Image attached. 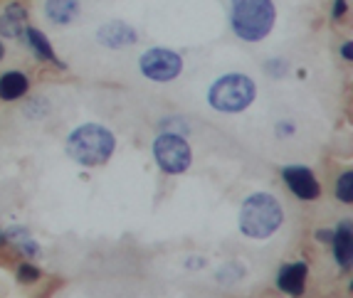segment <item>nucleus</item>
Here are the masks:
<instances>
[{"instance_id":"nucleus-20","label":"nucleus","mask_w":353,"mask_h":298,"mask_svg":"<svg viewBox=\"0 0 353 298\" xmlns=\"http://www.w3.org/2000/svg\"><path fill=\"white\" fill-rule=\"evenodd\" d=\"M6 242H8V240H6V234H3V232H0V246H3V244H6Z\"/></svg>"},{"instance_id":"nucleus-17","label":"nucleus","mask_w":353,"mask_h":298,"mask_svg":"<svg viewBox=\"0 0 353 298\" xmlns=\"http://www.w3.org/2000/svg\"><path fill=\"white\" fill-rule=\"evenodd\" d=\"M346 12V0H336V6H334V18L339 20Z\"/></svg>"},{"instance_id":"nucleus-19","label":"nucleus","mask_w":353,"mask_h":298,"mask_svg":"<svg viewBox=\"0 0 353 298\" xmlns=\"http://www.w3.org/2000/svg\"><path fill=\"white\" fill-rule=\"evenodd\" d=\"M331 237H334V234L326 232V229H321V232H316V240H321V242H329Z\"/></svg>"},{"instance_id":"nucleus-10","label":"nucleus","mask_w":353,"mask_h":298,"mask_svg":"<svg viewBox=\"0 0 353 298\" xmlns=\"http://www.w3.org/2000/svg\"><path fill=\"white\" fill-rule=\"evenodd\" d=\"M101 45L112 47V50H119V47H126V45H134L136 42V32L129 28L126 23H109L97 32Z\"/></svg>"},{"instance_id":"nucleus-8","label":"nucleus","mask_w":353,"mask_h":298,"mask_svg":"<svg viewBox=\"0 0 353 298\" xmlns=\"http://www.w3.org/2000/svg\"><path fill=\"white\" fill-rule=\"evenodd\" d=\"M25 28H28V10L20 3H10L6 12L0 15V35L15 40V37L25 35Z\"/></svg>"},{"instance_id":"nucleus-9","label":"nucleus","mask_w":353,"mask_h":298,"mask_svg":"<svg viewBox=\"0 0 353 298\" xmlns=\"http://www.w3.org/2000/svg\"><path fill=\"white\" fill-rule=\"evenodd\" d=\"M306 274H309V269H306L304 262H292V264H284L282 271H279V288L287 293H294V296H299L301 291H304L306 286Z\"/></svg>"},{"instance_id":"nucleus-12","label":"nucleus","mask_w":353,"mask_h":298,"mask_svg":"<svg viewBox=\"0 0 353 298\" xmlns=\"http://www.w3.org/2000/svg\"><path fill=\"white\" fill-rule=\"evenodd\" d=\"M45 15L54 25H70L79 15V3L77 0H48Z\"/></svg>"},{"instance_id":"nucleus-21","label":"nucleus","mask_w":353,"mask_h":298,"mask_svg":"<svg viewBox=\"0 0 353 298\" xmlns=\"http://www.w3.org/2000/svg\"><path fill=\"white\" fill-rule=\"evenodd\" d=\"M3 54H6V47L0 45V59H3Z\"/></svg>"},{"instance_id":"nucleus-13","label":"nucleus","mask_w":353,"mask_h":298,"mask_svg":"<svg viewBox=\"0 0 353 298\" xmlns=\"http://www.w3.org/2000/svg\"><path fill=\"white\" fill-rule=\"evenodd\" d=\"M25 92H28V76L25 74H20V72H8V74L0 76V99H6V101L20 99Z\"/></svg>"},{"instance_id":"nucleus-15","label":"nucleus","mask_w":353,"mask_h":298,"mask_svg":"<svg viewBox=\"0 0 353 298\" xmlns=\"http://www.w3.org/2000/svg\"><path fill=\"white\" fill-rule=\"evenodd\" d=\"M336 198L341 200V202H353V173L351 170H346L341 178H339V182H336Z\"/></svg>"},{"instance_id":"nucleus-5","label":"nucleus","mask_w":353,"mask_h":298,"mask_svg":"<svg viewBox=\"0 0 353 298\" xmlns=\"http://www.w3.org/2000/svg\"><path fill=\"white\" fill-rule=\"evenodd\" d=\"M153 156H156V163L161 165V170L171 173V175H181L190 168V160H193V153L190 146L185 143V138L176 134H163L156 138L153 143Z\"/></svg>"},{"instance_id":"nucleus-1","label":"nucleus","mask_w":353,"mask_h":298,"mask_svg":"<svg viewBox=\"0 0 353 298\" xmlns=\"http://www.w3.org/2000/svg\"><path fill=\"white\" fill-rule=\"evenodd\" d=\"M114 148H117V138L112 131H106L99 123H84L77 126L70 136H67V156L77 160L79 165L87 168H97L104 165L112 158Z\"/></svg>"},{"instance_id":"nucleus-14","label":"nucleus","mask_w":353,"mask_h":298,"mask_svg":"<svg viewBox=\"0 0 353 298\" xmlns=\"http://www.w3.org/2000/svg\"><path fill=\"white\" fill-rule=\"evenodd\" d=\"M25 37H28V42H30V47L35 50V54L40 59H48V62H52V65H57V67H65L62 62L57 59V54H54V50H52V45H50V40L45 35H42L40 30H35V28H25Z\"/></svg>"},{"instance_id":"nucleus-18","label":"nucleus","mask_w":353,"mask_h":298,"mask_svg":"<svg viewBox=\"0 0 353 298\" xmlns=\"http://www.w3.org/2000/svg\"><path fill=\"white\" fill-rule=\"evenodd\" d=\"M351 47H353L351 42H346V45L341 47V54H343V57L348 59V62H351V59H353V52H351Z\"/></svg>"},{"instance_id":"nucleus-4","label":"nucleus","mask_w":353,"mask_h":298,"mask_svg":"<svg viewBox=\"0 0 353 298\" xmlns=\"http://www.w3.org/2000/svg\"><path fill=\"white\" fill-rule=\"evenodd\" d=\"M254 94H257V89H254V82L250 76L225 74L210 87L208 101H210V106L215 111L237 114V111H245L252 104Z\"/></svg>"},{"instance_id":"nucleus-3","label":"nucleus","mask_w":353,"mask_h":298,"mask_svg":"<svg viewBox=\"0 0 353 298\" xmlns=\"http://www.w3.org/2000/svg\"><path fill=\"white\" fill-rule=\"evenodd\" d=\"M282 205L270 193H254L242 202L240 229L252 240H267L282 227Z\"/></svg>"},{"instance_id":"nucleus-6","label":"nucleus","mask_w":353,"mask_h":298,"mask_svg":"<svg viewBox=\"0 0 353 298\" xmlns=\"http://www.w3.org/2000/svg\"><path fill=\"white\" fill-rule=\"evenodd\" d=\"M139 65H141V74L153 79V82H171V79H176L181 74L183 59L176 52H171V50L153 47V50L141 54Z\"/></svg>"},{"instance_id":"nucleus-16","label":"nucleus","mask_w":353,"mask_h":298,"mask_svg":"<svg viewBox=\"0 0 353 298\" xmlns=\"http://www.w3.org/2000/svg\"><path fill=\"white\" fill-rule=\"evenodd\" d=\"M18 279L23 281V284H32V281L40 279V271H37L32 264H23V266L18 269Z\"/></svg>"},{"instance_id":"nucleus-11","label":"nucleus","mask_w":353,"mask_h":298,"mask_svg":"<svg viewBox=\"0 0 353 298\" xmlns=\"http://www.w3.org/2000/svg\"><path fill=\"white\" fill-rule=\"evenodd\" d=\"M334 242V254L336 262L341 269H351V259H353V234H351V222H341L336 234L331 237Z\"/></svg>"},{"instance_id":"nucleus-2","label":"nucleus","mask_w":353,"mask_h":298,"mask_svg":"<svg viewBox=\"0 0 353 298\" xmlns=\"http://www.w3.org/2000/svg\"><path fill=\"white\" fill-rule=\"evenodd\" d=\"M274 6L272 0H232L230 3V25L235 35L245 42L265 40L274 28Z\"/></svg>"},{"instance_id":"nucleus-7","label":"nucleus","mask_w":353,"mask_h":298,"mask_svg":"<svg viewBox=\"0 0 353 298\" xmlns=\"http://www.w3.org/2000/svg\"><path fill=\"white\" fill-rule=\"evenodd\" d=\"M282 178L296 198L316 200L319 195H321V187H319L314 173L309 168H304V165H287V168L282 170Z\"/></svg>"}]
</instances>
